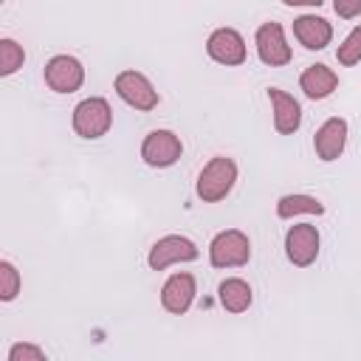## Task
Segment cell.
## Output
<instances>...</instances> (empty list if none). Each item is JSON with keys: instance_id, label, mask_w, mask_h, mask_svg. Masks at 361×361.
Here are the masks:
<instances>
[{"instance_id": "obj_1", "label": "cell", "mask_w": 361, "mask_h": 361, "mask_svg": "<svg viewBox=\"0 0 361 361\" xmlns=\"http://www.w3.org/2000/svg\"><path fill=\"white\" fill-rule=\"evenodd\" d=\"M234 183H237V161L228 155H214L203 164L195 183V195L203 203H220L223 197H228Z\"/></svg>"}, {"instance_id": "obj_2", "label": "cell", "mask_w": 361, "mask_h": 361, "mask_svg": "<svg viewBox=\"0 0 361 361\" xmlns=\"http://www.w3.org/2000/svg\"><path fill=\"white\" fill-rule=\"evenodd\" d=\"M71 124H73V133L85 141H96L102 135L110 133L113 127V110H110V102L104 96H87L82 99L76 107H73V116H71Z\"/></svg>"}, {"instance_id": "obj_3", "label": "cell", "mask_w": 361, "mask_h": 361, "mask_svg": "<svg viewBox=\"0 0 361 361\" xmlns=\"http://www.w3.org/2000/svg\"><path fill=\"white\" fill-rule=\"evenodd\" d=\"M251 259V240L240 228L217 231L209 243V262L212 268H240Z\"/></svg>"}, {"instance_id": "obj_4", "label": "cell", "mask_w": 361, "mask_h": 361, "mask_svg": "<svg viewBox=\"0 0 361 361\" xmlns=\"http://www.w3.org/2000/svg\"><path fill=\"white\" fill-rule=\"evenodd\" d=\"M183 141L172 130H149L141 141V161L152 169H169L180 161Z\"/></svg>"}, {"instance_id": "obj_5", "label": "cell", "mask_w": 361, "mask_h": 361, "mask_svg": "<svg viewBox=\"0 0 361 361\" xmlns=\"http://www.w3.org/2000/svg\"><path fill=\"white\" fill-rule=\"evenodd\" d=\"M113 87H116V93H118V99H121L124 104H130V107H135V110H141V113L155 110L158 102H161L158 90L152 87V82H149L141 71H121V73L113 79Z\"/></svg>"}, {"instance_id": "obj_6", "label": "cell", "mask_w": 361, "mask_h": 361, "mask_svg": "<svg viewBox=\"0 0 361 361\" xmlns=\"http://www.w3.org/2000/svg\"><path fill=\"white\" fill-rule=\"evenodd\" d=\"M197 254H200V248L189 237H183V234H166V237H161V240L152 243V248L147 254V265L152 271H166L169 265L197 259Z\"/></svg>"}, {"instance_id": "obj_7", "label": "cell", "mask_w": 361, "mask_h": 361, "mask_svg": "<svg viewBox=\"0 0 361 361\" xmlns=\"http://www.w3.org/2000/svg\"><path fill=\"white\" fill-rule=\"evenodd\" d=\"M42 79L54 93H76L85 85V65L71 54H56L45 62Z\"/></svg>"}, {"instance_id": "obj_8", "label": "cell", "mask_w": 361, "mask_h": 361, "mask_svg": "<svg viewBox=\"0 0 361 361\" xmlns=\"http://www.w3.org/2000/svg\"><path fill=\"white\" fill-rule=\"evenodd\" d=\"M319 245H322V237L313 223H296L285 231V257L296 268L313 265L319 257Z\"/></svg>"}, {"instance_id": "obj_9", "label": "cell", "mask_w": 361, "mask_h": 361, "mask_svg": "<svg viewBox=\"0 0 361 361\" xmlns=\"http://www.w3.org/2000/svg\"><path fill=\"white\" fill-rule=\"evenodd\" d=\"M254 48H257L259 62L271 65V68H282L293 56L288 39H285V28L279 23H262L254 34Z\"/></svg>"}, {"instance_id": "obj_10", "label": "cell", "mask_w": 361, "mask_h": 361, "mask_svg": "<svg viewBox=\"0 0 361 361\" xmlns=\"http://www.w3.org/2000/svg\"><path fill=\"white\" fill-rule=\"evenodd\" d=\"M206 54L217 62V65H226V68H237L245 62L248 56V48H245V39L237 28H214L206 39Z\"/></svg>"}, {"instance_id": "obj_11", "label": "cell", "mask_w": 361, "mask_h": 361, "mask_svg": "<svg viewBox=\"0 0 361 361\" xmlns=\"http://www.w3.org/2000/svg\"><path fill=\"white\" fill-rule=\"evenodd\" d=\"M195 293H197V279L189 271H178L161 285V307L172 316H183L192 307Z\"/></svg>"}, {"instance_id": "obj_12", "label": "cell", "mask_w": 361, "mask_h": 361, "mask_svg": "<svg viewBox=\"0 0 361 361\" xmlns=\"http://www.w3.org/2000/svg\"><path fill=\"white\" fill-rule=\"evenodd\" d=\"M344 147H347V121H344L341 116H333V118H327V121L316 130V135H313L316 158L324 161V164L338 161L341 152H344Z\"/></svg>"}, {"instance_id": "obj_13", "label": "cell", "mask_w": 361, "mask_h": 361, "mask_svg": "<svg viewBox=\"0 0 361 361\" xmlns=\"http://www.w3.org/2000/svg\"><path fill=\"white\" fill-rule=\"evenodd\" d=\"M268 102L274 113V130L279 135H293L302 127V104L282 87H268Z\"/></svg>"}, {"instance_id": "obj_14", "label": "cell", "mask_w": 361, "mask_h": 361, "mask_svg": "<svg viewBox=\"0 0 361 361\" xmlns=\"http://www.w3.org/2000/svg\"><path fill=\"white\" fill-rule=\"evenodd\" d=\"M293 37L307 51H324L330 45V39H333V25L324 17L302 14V17L293 20Z\"/></svg>"}, {"instance_id": "obj_15", "label": "cell", "mask_w": 361, "mask_h": 361, "mask_svg": "<svg viewBox=\"0 0 361 361\" xmlns=\"http://www.w3.org/2000/svg\"><path fill=\"white\" fill-rule=\"evenodd\" d=\"M299 87H302V93H305L307 99L322 102V99H327V96L336 93V87H338V76H336L333 68L316 62V65H307V68L302 71V76H299Z\"/></svg>"}, {"instance_id": "obj_16", "label": "cell", "mask_w": 361, "mask_h": 361, "mask_svg": "<svg viewBox=\"0 0 361 361\" xmlns=\"http://www.w3.org/2000/svg\"><path fill=\"white\" fill-rule=\"evenodd\" d=\"M217 302L223 305V310L228 313H245L254 302V293H251V285L240 276H228L217 285Z\"/></svg>"}, {"instance_id": "obj_17", "label": "cell", "mask_w": 361, "mask_h": 361, "mask_svg": "<svg viewBox=\"0 0 361 361\" xmlns=\"http://www.w3.org/2000/svg\"><path fill=\"white\" fill-rule=\"evenodd\" d=\"M299 214H324V203L313 195H305V192H293V195H282L276 200V217L282 220H290V217H299Z\"/></svg>"}, {"instance_id": "obj_18", "label": "cell", "mask_w": 361, "mask_h": 361, "mask_svg": "<svg viewBox=\"0 0 361 361\" xmlns=\"http://www.w3.org/2000/svg\"><path fill=\"white\" fill-rule=\"evenodd\" d=\"M23 62H25L23 45H20L17 39H11V37H3V39H0V76L17 73V71L23 68Z\"/></svg>"}, {"instance_id": "obj_19", "label": "cell", "mask_w": 361, "mask_h": 361, "mask_svg": "<svg viewBox=\"0 0 361 361\" xmlns=\"http://www.w3.org/2000/svg\"><path fill=\"white\" fill-rule=\"evenodd\" d=\"M336 59H338V65H344V68H353V65L361 62V25H355V28L341 39V45L336 48Z\"/></svg>"}, {"instance_id": "obj_20", "label": "cell", "mask_w": 361, "mask_h": 361, "mask_svg": "<svg viewBox=\"0 0 361 361\" xmlns=\"http://www.w3.org/2000/svg\"><path fill=\"white\" fill-rule=\"evenodd\" d=\"M20 288H23V279H20V271L14 268V262L0 259V302H14Z\"/></svg>"}, {"instance_id": "obj_21", "label": "cell", "mask_w": 361, "mask_h": 361, "mask_svg": "<svg viewBox=\"0 0 361 361\" xmlns=\"http://www.w3.org/2000/svg\"><path fill=\"white\" fill-rule=\"evenodd\" d=\"M45 350L31 341H17L8 347V361H45Z\"/></svg>"}, {"instance_id": "obj_22", "label": "cell", "mask_w": 361, "mask_h": 361, "mask_svg": "<svg viewBox=\"0 0 361 361\" xmlns=\"http://www.w3.org/2000/svg\"><path fill=\"white\" fill-rule=\"evenodd\" d=\"M333 11L341 20H353L361 14V0H333Z\"/></svg>"}, {"instance_id": "obj_23", "label": "cell", "mask_w": 361, "mask_h": 361, "mask_svg": "<svg viewBox=\"0 0 361 361\" xmlns=\"http://www.w3.org/2000/svg\"><path fill=\"white\" fill-rule=\"evenodd\" d=\"M285 6H322L324 0H282Z\"/></svg>"}]
</instances>
